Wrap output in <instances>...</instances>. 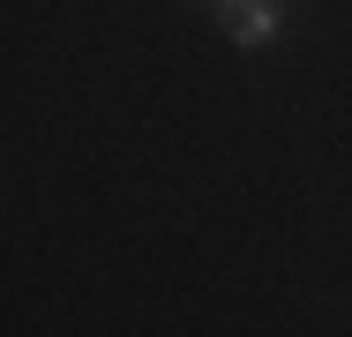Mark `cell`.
<instances>
[{
  "instance_id": "obj_1",
  "label": "cell",
  "mask_w": 352,
  "mask_h": 337,
  "mask_svg": "<svg viewBox=\"0 0 352 337\" xmlns=\"http://www.w3.org/2000/svg\"><path fill=\"white\" fill-rule=\"evenodd\" d=\"M210 15L225 23V45H240V53H263L285 38V0H217Z\"/></svg>"
},
{
  "instance_id": "obj_2",
  "label": "cell",
  "mask_w": 352,
  "mask_h": 337,
  "mask_svg": "<svg viewBox=\"0 0 352 337\" xmlns=\"http://www.w3.org/2000/svg\"><path fill=\"white\" fill-rule=\"evenodd\" d=\"M210 8H217V0H210Z\"/></svg>"
}]
</instances>
